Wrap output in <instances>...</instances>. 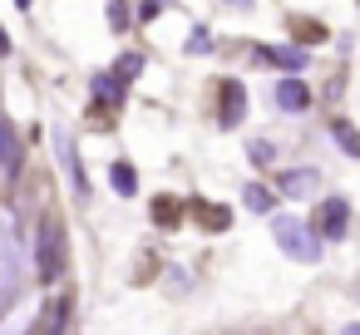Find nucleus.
I'll return each instance as SVG.
<instances>
[{
	"label": "nucleus",
	"instance_id": "1",
	"mask_svg": "<svg viewBox=\"0 0 360 335\" xmlns=\"http://www.w3.org/2000/svg\"><path fill=\"white\" fill-rule=\"evenodd\" d=\"M271 237H276V247H281L286 256H296V261H316V256H321L316 232H311L306 222H296V217H271Z\"/></svg>",
	"mask_w": 360,
	"mask_h": 335
},
{
	"label": "nucleus",
	"instance_id": "2",
	"mask_svg": "<svg viewBox=\"0 0 360 335\" xmlns=\"http://www.w3.org/2000/svg\"><path fill=\"white\" fill-rule=\"evenodd\" d=\"M35 276L40 281L65 276V232H60V222H45V232L35 237Z\"/></svg>",
	"mask_w": 360,
	"mask_h": 335
},
{
	"label": "nucleus",
	"instance_id": "3",
	"mask_svg": "<svg viewBox=\"0 0 360 335\" xmlns=\"http://www.w3.org/2000/svg\"><path fill=\"white\" fill-rule=\"evenodd\" d=\"M345 222H350V207H345V197H326L321 202V237H345Z\"/></svg>",
	"mask_w": 360,
	"mask_h": 335
},
{
	"label": "nucleus",
	"instance_id": "4",
	"mask_svg": "<svg viewBox=\"0 0 360 335\" xmlns=\"http://www.w3.org/2000/svg\"><path fill=\"white\" fill-rule=\"evenodd\" d=\"M242 114H247V89H242V79H227L222 84V124H242Z\"/></svg>",
	"mask_w": 360,
	"mask_h": 335
},
{
	"label": "nucleus",
	"instance_id": "5",
	"mask_svg": "<svg viewBox=\"0 0 360 335\" xmlns=\"http://www.w3.org/2000/svg\"><path fill=\"white\" fill-rule=\"evenodd\" d=\"M276 104H281V109H291V114H301V109L311 104V94H306V84H301V79H281V84H276Z\"/></svg>",
	"mask_w": 360,
	"mask_h": 335
},
{
	"label": "nucleus",
	"instance_id": "6",
	"mask_svg": "<svg viewBox=\"0 0 360 335\" xmlns=\"http://www.w3.org/2000/svg\"><path fill=\"white\" fill-rule=\"evenodd\" d=\"M316 183H321V178H316L311 168H296V173H281V192H286V197H306V192H316Z\"/></svg>",
	"mask_w": 360,
	"mask_h": 335
},
{
	"label": "nucleus",
	"instance_id": "7",
	"mask_svg": "<svg viewBox=\"0 0 360 335\" xmlns=\"http://www.w3.org/2000/svg\"><path fill=\"white\" fill-rule=\"evenodd\" d=\"M109 178H114V188H119L124 197H134V188H139V178H134V168H129V163H114V168H109Z\"/></svg>",
	"mask_w": 360,
	"mask_h": 335
},
{
	"label": "nucleus",
	"instance_id": "8",
	"mask_svg": "<svg viewBox=\"0 0 360 335\" xmlns=\"http://www.w3.org/2000/svg\"><path fill=\"white\" fill-rule=\"evenodd\" d=\"M0 163L15 168V133H11V124H6V119H0Z\"/></svg>",
	"mask_w": 360,
	"mask_h": 335
},
{
	"label": "nucleus",
	"instance_id": "9",
	"mask_svg": "<svg viewBox=\"0 0 360 335\" xmlns=\"http://www.w3.org/2000/svg\"><path fill=\"white\" fill-rule=\"evenodd\" d=\"M262 55H266V60H276V65H301V50H281V45H266Z\"/></svg>",
	"mask_w": 360,
	"mask_h": 335
},
{
	"label": "nucleus",
	"instance_id": "10",
	"mask_svg": "<svg viewBox=\"0 0 360 335\" xmlns=\"http://www.w3.org/2000/svg\"><path fill=\"white\" fill-rule=\"evenodd\" d=\"M247 207H252V212H271V197H266V188H257V183H252V188H247Z\"/></svg>",
	"mask_w": 360,
	"mask_h": 335
},
{
	"label": "nucleus",
	"instance_id": "11",
	"mask_svg": "<svg viewBox=\"0 0 360 335\" xmlns=\"http://www.w3.org/2000/svg\"><path fill=\"white\" fill-rule=\"evenodd\" d=\"M335 138H340V148H345V153H355V158H360V133H355V129L335 124Z\"/></svg>",
	"mask_w": 360,
	"mask_h": 335
},
{
	"label": "nucleus",
	"instance_id": "12",
	"mask_svg": "<svg viewBox=\"0 0 360 335\" xmlns=\"http://www.w3.org/2000/svg\"><path fill=\"white\" fill-rule=\"evenodd\" d=\"M65 315H70V301H55L50 306V335H65Z\"/></svg>",
	"mask_w": 360,
	"mask_h": 335
},
{
	"label": "nucleus",
	"instance_id": "13",
	"mask_svg": "<svg viewBox=\"0 0 360 335\" xmlns=\"http://www.w3.org/2000/svg\"><path fill=\"white\" fill-rule=\"evenodd\" d=\"M188 50H198V55H207V50H212V40H207V30H193V40H188Z\"/></svg>",
	"mask_w": 360,
	"mask_h": 335
},
{
	"label": "nucleus",
	"instance_id": "14",
	"mask_svg": "<svg viewBox=\"0 0 360 335\" xmlns=\"http://www.w3.org/2000/svg\"><path fill=\"white\" fill-rule=\"evenodd\" d=\"M252 163H271V148L266 143H252Z\"/></svg>",
	"mask_w": 360,
	"mask_h": 335
},
{
	"label": "nucleus",
	"instance_id": "15",
	"mask_svg": "<svg viewBox=\"0 0 360 335\" xmlns=\"http://www.w3.org/2000/svg\"><path fill=\"white\" fill-rule=\"evenodd\" d=\"M227 6H237V11H252V0H227Z\"/></svg>",
	"mask_w": 360,
	"mask_h": 335
},
{
	"label": "nucleus",
	"instance_id": "16",
	"mask_svg": "<svg viewBox=\"0 0 360 335\" xmlns=\"http://www.w3.org/2000/svg\"><path fill=\"white\" fill-rule=\"evenodd\" d=\"M0 55H11V40H6V30H0Z\"/></svg>",
	"mask_w": 360,
	"mask_h": 335
},
{
	"label": "nucleus",
	"instance_id": "17",
	"mask_svg": "<svg viewBox=\"0 0 360 335\" xmlns=\"http://www.w3.org/2000/svg\"><path fill=\"white\" fill-rule=\"evenodd\" d=\"M345 335H360V320H355V325H345Z\"/></svg>",
	"mask_w": 360,
	"mask_h": 335
},
{
	"label": "nucleus",
	"instance_id": "18",
	"mask_svg": "<svg viewBox=\"0 0 360 335\" xmlns=\"http://www.w3.org/2000/svg\"><path fill=\"white\" fill-rule=\"evenodd\" d=\"M15 6H30V0H15Z\"/></svg>",
	"mask_w": 360,
	"mask_h": 335
}]
</instances>
